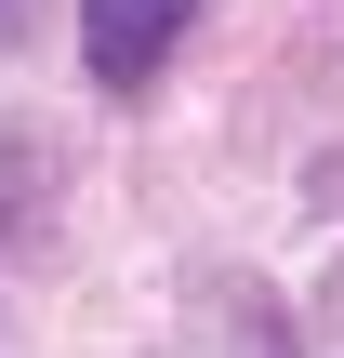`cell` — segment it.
I'll return each mask as SVG.
<instances>
[{"mask_svg": "<svg viewBox=\"0 0 344 358\" xmlns=\"http://www.w3.org/2000/svg\"><path fill=\"white\" fill-rule=\"evenodd\" d=\"M186 40V0H80V53H93V80L106 93H133V80H159V53Z\"/></svg>", "mask_w": 344, "mask_h": 358, "instance_id": "obj_1", "label": "cell"}, {"mask_svg": "<svg viewBox=\"0 0 344 358\" xmlns=\"http://www.w3.org/2000/svg\"><path fill=\"white\" fill-rule=\"evenodd\" d=\"M0 27H13V0H0Z\"/></svg>", "mask_w": 344, "mask_h": 358, "instance_id": "obj_2", "label": "cell"}]
</instances>
